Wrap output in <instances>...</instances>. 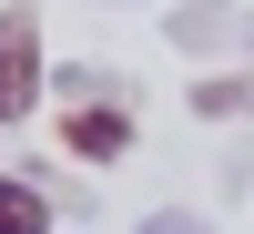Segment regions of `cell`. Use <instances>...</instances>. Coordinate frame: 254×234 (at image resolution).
Segmentation results:
<instances>
[{
    "instance_id": "obj_1",
    "label": "cell",
    "mask_w": 254,
    "mask_h": 234,
    "mask_svg": "<svg viewBox=\"0 0 254 234\" xmlns=\"http://www.w3.org/2000/svg\"><path fill=\"white\" fill-rule=\"evenodd\" d=\"M41 92V20L31 10H0V122H20Z\"/></svg>"
},
{
    "instance_id": "obj_2",
    "label": "cell",
    "mask_w": 254,
    "mask_h": 234,
    "mask_svg": "<svg viewBox=\"0 0 254 234\" xmlns=\"http://www.w3.org/2000/svg\"><path fill=\"white\" fill-rule=\"evenodd\" d=\"M61 143H71L81 163H112L122 143H132V112H122V102H112V112H102V102H81V112H71V133H61Z\"/></svg>"
},
{
    "instance_id": "obj_3",
    "label": "cell",
    "mask_w": 254,
    "mask_h": 234,
    "mask_svg": "<svg viewBox=\"0 0 254 234\" xmlns=\"http://www.w3.org/2000/svg\"><path fill=\"white\" fill-rule=\"evenodd\" d=\"M41 224H51V204L31 183H0V234H41Z\"/></svg>"
}]
</instances>
